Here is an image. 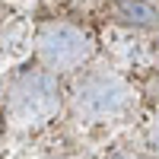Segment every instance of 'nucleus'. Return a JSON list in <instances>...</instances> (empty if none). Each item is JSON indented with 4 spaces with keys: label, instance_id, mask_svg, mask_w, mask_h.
<instances>
[{
    "label": "nucleus",
    "instance_id": "obj_1",
    "mask_svg": "<svg viewBox=\"0 0 159 159\" xmlns=\"http://www.w3.org/2000/svg\"><path fill=\"white\" fill-rule=\"evenodd\" d=\"M137 92L127 83L124 73L96 67L76 76V83L70 89V111L80 121L89 124H115L134 111Z\"/></svg>",
    "mask_w": 159,
    "mask_h": 159
},
{
    "label": "nucleus",
    "instance_id": "obj_6",
    "mask_svg": "<svg viewBox=\"0 0 159 159\" xmlns=\"http://www.w3.org/2000/svg\"><path fill=\"white\" fill-rule=\"evenodd\" d=\"M108 159H147L143 153H134V150H118V153H111Z\"/></svg>",
    "mask_w": 159,
    "mask_h": 159
},
{
    "label": "nucleus",
    "instance_id": "obj_4",
    "mask_svg": "<svg viewBox=\"0 0 159 159\" xmlns=\"http://www.w3.org/2000/svg\"><path fill=\"white\" fill-rule=\"evenodd\" d=\"M105 13L115 22L130 25V29H156L159 25V10L150 0H108Z\"/></svg>",
    "mask_w": 159,
    "mask_h": 159
},
{
    "label": "nucleus",
    "instance_id": "obj_5",
    "mask_svg": "<svg viewBox=\"0 0 159 159\" xmlns=\"http://www.w3.org/2000/svg\"><path fill=\"white\" fill-rule=\"evenodd\" d=\"M143 140H147V147L150 153L159 159V115H153L150 121H147V130H143Z\"/></svg>",
    "mask_w": 159,
    "mask_h": 159
},
{
    "label": "nucleus",
    "instance_id": "obj_3",
    "mask_svg": "<svg viewBox=\"0 0 159 159\" xmlns=\"http://www.w3.org/2000/svg\"><path fill=\"white\" fill-rule=\"evenodd\" d=\"M35 51L45 70L64 73V70H80L92 57L96 45L83 25L67 19H48L35 32Z\"/></svg>",
    "mask_w": 159,
    "mask_h": 159
},
{
    "label": "nucleus",
    "instance_id": "obj_2",
    "mask_svg": "<svg viewBox=\"0 0 159 159\" xmlns=\"http://www.w3.org/2000/svg\"><path fill=\"white\" fill-rule=\"evenodd\" d=\"M57 111H61L57 73H51L45 67H32V70H19L10 76V83L3 89V115L13 127L19 130L45 127Z\"/></svg>",
    "mask_w": 159,
    "mask_h": 159
},
{
    "label": "nucleus",
    "instance_id": "obj_7",
    "mask_svg": "<svg viewBox=\"0 0 159 159\" xmlns=\"http://www.w3.org/2000/svg\"><path fill=\"white\" fill-rule=\"evenodd\" d=\"M156 92H159V73H156Z\"/></svg>",
    "mask_w": 159,
    "mask_h": 159
}]
</instances>
